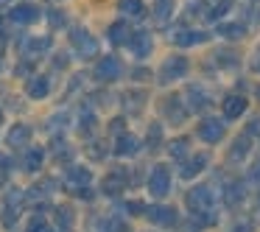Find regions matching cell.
I'll return each mask as SVG.
<instances>
[{"label": "cell", "instance_id": "1", "mask_svg": "<svg viewBox=\"0 0 260 232\" xmlns=\"http://www.w3.org/2000/svg\"><path fill=\"white\" fill-rule=\"evenodd\" d=\"M148 193L157 198L171 193V171L168 165H154V171L148 174Z\"/></svg>", "mask_w": 260, "mask_h": 232}, {"label": "cell", "instance_id": "2", "mask_svg": "<svg viewBox=\"0 0 260 232\" xmlns=\"http://www.w3.org/2000/svg\"><path fill=\"white\" fill-rule=\"evenodd\" d=\"M23 193L14 187V190H9V196H6V202H3V207H0V221L6 226H14V221L20 218V207H23Z\"/></svg>", "mask_w": 260, "mask_h": 232}, {"label": "cell", "instance_id": "3", "mask_svg": "<svg viewBox=\"0 0 260 232\" xmlns=\"http://www.w3.org/2000/svg\"><path fill=\"white\" fill-rule=\"evenodd\" d=\"M187 73V59L185 56H168L159 68V81L168 84V81H176V79H185Z\"/></svg>", "mask_w": 260, "mask_h": 232}, {"label": "cell", "instance_id": "4", "mask_svg": "<svg viewBox=\"0 0 260 232\" xmlns=\"http://www.w3.org/2000/svg\"><path fill=\"white\" fill-rule=\"evenodd\" d=\"M70 42H73V48L81 53V59H90L98 53V42L92 34H87L84 28H76L73 34H70Z\"/></svg>", "mask_w": 260, "mask_h": 232}, {"label": "cell", "instance_id": "5", "mask_svg": "<svg viewBox=\"0 0 260 232\" xmlns=\"http://www.w3.org/2000/svg\"><path fill=\"white\" fill-rule=\"evenodd\" d=\"M187 207H190L193 213H207V210L213 207V193H210V187L207 185L193 187V190L187 193Z\"/></svg>", "mask_w": 260, "mask_h": 232}, {"label": "cell", "instance_id": "6", "mask_svg": "<svg viewBox=\"0 0 260 232\" xmlns=\"http://www.w3.org/2000/svg\"><path fill=\"white\" fill-rule=\"evenodd\" d=\"M120 73H123V64H120L118 56H104L101 62L95 64V79L98 81H115V79H120Z\"/></svg>", "mask_w": 260, "mask_h": 232}, {"label": "cell", "instance_id": "7", "mask_svg": "<svg viewBox=\"0 0 260 232\" xmlns=\"http://www.w3.org/2000/svg\"><path fill=\"white\" fill-rule=\"evenodd\" d=\"M143 215H148V221L157 224V226H174L176 224V210L168 207V204H154V207H146V213H143Z\"/></svg>", "mask_w": 260, "mask_h": 232}, {"label": "cell", "instance_id": "8", "mask_svg": "<svg viewBox=\"0 0 260 232\" xmlns=\"http://www.w3.org/2000/svg\"><path fill=\"white\" fill-rule=\"evenodd\" d=\"M224 131H226V126L215 118H207V120L199 123V137H202L204 143H218L221 137H224Z\"/></svg>", "mask_w": 260, "mask_h": 232}, {"label": "cell", "instance_id": "9", "mask_svg": "<svg viewBox=\"0 0 260 232\" xmlns=\"http://www.w3.org/2000/svg\"><path fill=\"white\" fill-rule=\"evenodd\" d=\"M90 179H92L90 171H87V168H76V165H73V168H68V174H64V185H68L73 193L81 190V187H87V185H90Z\"/></svg>", "mask_w": 260, "mask_h": 232}, {"label": "cell", "instance_id": "10", "mask_svg": "<svg viewBox=\"0 0 260 232\" xmlns=\"http://www.w3.org/2000/svg\"><path fill=\"white\" fill-rule=\"evenodd\" d=\"M129 45H132V51H135L137 59H146L148 53H151V37H148V31H135V34L129 37Z\"/></svg>", "mask_w": 260, "mask_h": 232}, {"label": "cell", "instance_id": "11", "mask_svg": "<svg viewBox=\"0 0 260 232\" xmlns=\"http://www.w3.org/2000/svg\"><path fill=\"white\" fill-rule=\"evenodd\" d=\"M246 112V98L243 95H226L224 98V118L226 120H235Z\"/></svg>", "mask_w": 260, "mask_h": 232}, {"label": "cell", "instance_id": "12", "mask_svg": "<svg viewBox=\"0 0 260 232\" xmlns=\"http://www.w3.org/2000/svg\"><path fill=\"white\" fill-rule=\"evenodd\" d=\"M25 92H28L31 98H45L48 92H51V79H48V76H34V79H28V84H25Z\"/></svg>", "mask_w": 260, "mask_h": 232}, {"label": "cell", "instance_id": "13", "mask_svg": "<svg viewBox=\"0 0 260 232\" xmlns=\"http://www.w3.org/2000/svg\"><path fill=\"white\" fill-rule=\"evenodd\" d=\"M140 151V143H137L135 135H120L118 143H115V154L118 157H132V154Z\"/></svg>", "mask_w": 260, "mask_h": 232}, {"label": "cell", "instance_id": "14", "mask_svg": "<svg viewBox=\"0 0 260 232\" xmlns=\"http://www.w3.org/2000/svg\"><path fill=\"white\" fill-rule=\"evenodd\" d=\"M9 17H12L14 23H23V25L25 23H37V20H40V9H37V6H25V3H23V6H14Z\"/></svg>", "mask_w": 260, "mask_h": 232}, {"label": "cell", "instance_id": "15", "mask_svg": "<svg viewBox=\"0 0 260 232\" xmlns=\"http://www.w3.org/2000/svg\"><path fill=\"white\" fill-rule=\"evenodd\" d=\"M31 129L25 123H14V129L9 131V146H28Z\"/></svg>", "mask_w": 260, "mask_h": 232}, {"label": "cell", "instance_id": "16", "mask_svg": "<svg viewBox=\"0 0 260 232\" xmlns=\"http://www.w3.org/2000/svg\"><path fill=\"white\" fill-rule=\"evenodd\" d=\"M126 187V174L123 171H112V174L104 179V193H120Z\"/></svg>", "mask_w": 260, "mask_h": 232}, {"label": "cell", "instance_id": "17", "mask_svg": "<svg viewBox=\"0 0 260 232\" xmlns=\"http://www.w3.org/2000/svg\"><path fill=\"white\" fill-rule=\"evenodd\" d=\"M129 37H132V31H129V25H126V23L109 25V42H112V45H126Z\"/></svg>", "mask_w": 260, "mask_h": 232}, {"label": "cell", "instance_id": "18", "mask_svg": "<svg viewBox=\"0 0 260 232\" xmlns=\"http://www.w3.org/2000/svg\"><path fill=\"white\" fill-rule=\"evenodd\" d=\"M204 40H207L204 31H179V34H174L176 45H199V42H204Z\"/></svg>", "mask_w": 260, "mask_h": 232}, {"label": "cell", "instance_id": "19", "mask_svg": "<svg viewBox=\"0 0 260 232\" xmlns=\"http://www.w3.org/2000/svg\"><path fill=\"white\" fill-rule=\"evenodd\" d=\"M207 154H196V157L190 159V162L185 165V168H182V176H185V179H190V176H196V174H202L204 171V165H207Z\"/></svg>", "mask_w": 260, "mask_h": 232}, {"label": "cell", "instance_id": "20", "mask_svg": "<svg viewBox=\"0 0 260 232\" xmlns=\"http://www.w3.org/2000/svg\"><path fill=\"white\" fill-rule=\"evenodd\" d=\"M224 202L230 204V207H238V204L243 202V185H241V182H230V185H226Z\"/></svg>", "mask_w": 260, "mask_h": 232}, {"label": "cell", "instance_id": "21", "mask_svg": "<svg viewBox=\"0 0 260 232\" xmlns=\"http://www.w3.org/2000/svg\"><path fill=\"white\" fill-rule=\"evenodd\" d=\"M120 12L126 14V17H143L146 14V6H143V0H120Z\"/></svg>", "mask_w": 260, "mask_h": 232}, {"label": "cell", "instance_id": "22", "mask_svg": "<svg viewBox=\"0 0 260 232\" xmlns=\"http://www.w3.org/2000/svg\"><path fill=\"white\" fill-rule=\"evenodd\" d=\"M42 159H45V154H42V148H28V154H25V171H40L42 168Z\"/></svg>", "mask_w": 260, "mask_h": 232}, {"label": "cell", "instance_id": "23", "mask_svg": "<svg viewBox=\"0 0 260 232\" xmlns=\"http://www.w3.org/2000/svg\"><path fill=\"white\" fill-rule=\"evenodd\" d=\"M218 34H224L226 40H241V37H243V25H238V23H224V25H218Z\"/></svg>", "mask_w": 260, "mask_h": 232}, {"label": "cell", "instance_id": "24", "mask_svg": "<svg viewBox=\"0 0 260 232\" xmlns=\"http://www.w3.org/2000/svg\"><path fill=\"white\" fill-rule=\"evenodd\" d=\"M171 12H174V0H157V23H165V20L171 17Z\"/></svg>", "mask_w": 260, "mask_h": 232}, {"label": "cell", "instance_id": "25", "mask_svg": "<svg viewBox=\"0 0 260 232\" xmlns=\"http://www.w3.org/2000/svg\"><path fill=\"white\" fill-rule=\"evenodd\" d=\"M56 224L62 226V229H70V226H73V210H70V207H59L56 210Z\"/></svg>", "mask_w": 260, "mask_h": 232}, {"label": "cell", "instance_id": "26", "mask_svg": "<svg viewBox=\"0 0 260 232\" xmlns=\"http://www.w3.org/2000/svg\"><path fill=\"white\" fill-rule=\"evenodd\" d=\"M168 151H171V157H174V159H182V157L187 154V140H185V137H179V140H171Z\"/></svg>", "mask_w": 260, "mask_h": 232}, {"label": "cell", "instance_id": "27", "mask_svg": "<svg viewBox=\"0 0 260 232\" xmlns=\"http://www.w3.org/2000/svg\"><path fill=\"white\" fill-rule=\"evenodd\" d=\"M171 101H174V104H165L162 109H165V115H171V120H174V123H179V120L185 118V112L176 107V101H179V98H171Z\"/></svg>", "mask_w": 260, "mask_h": 232}, {"label": "cell", "instance_id": "28", "mask_svg": "<svg viewBox=\"0 0 260 232\" xmlns=\"http://www.w3.org/2000/svg\"><path fill=\"white\" fill-rule=\"evenodd\" d=\"M246 151H249V146H246V137H243V140H238L235 148L230 151V159H243V157H246Z\"/></svg>", "mask_w": 260, "mask_h": 232}, {"label": "cell", "instance_id": "29", "mask_svg": "<svg viewBox=\"0 0 260 232\" xmlns=\"http://www.w3.org/2000/svg\"><path fill=\"white\" fill-rule=\"evenodd\" d=\"M92 123H95V118H92L90 112H84V115H81V123H79V131L90 135V131H92Z\"/></svg>", "mask_w": 260, "mask_h": 232}, {"label": "cell", "instance_id": "30", "mask_svg": "<svg viewBox=\"0 0 260 232\" xmlns=\"http://www.w3.org/2000/svg\"><path fill=\"white\" fill-rule=\"evenodd\" d=\"M249 131H252V135H257V137H260V118H254L252 123H249Z\"/></svg>", "mask_w": 260, "mask_h": 232}, {"label": "cell", "instance_id": "31", "mask_svg": "<svg viewBox=\"0 0 260 232\" xmlns=\"http://www.w3.org/2000/svg\"><path fill=\"white\" fill-rule=\"evenodd\" d=\"M232 232H252V224H249V221H243V224H241V226H235Z\"/></svg>", "mask_w": 260, "mask_h": 232}, {"label": "cell", "instance_id": "32", "mask_svg": "<svg viewBox=\"0 0 260 232\" xmlns=\"http://www.w3.org/2000/svg\"><path fill=\"white\" fill-rule=\"evenodd\" d=\"M252 68H254V70H257V73H260V51L254 53V62H252Z\"/></svg>", "mask_w": 260, "mask_h": 232}, {"label": "cell", "instance_id": "33", "mask_svg": "<svg viewBox=\"0 0 260 232\" xmlns=\"http://www.w3.org/2000/svg\"><path fill=\"white\" fill-rule=\"evenodd\" d=\"M252 174H254V179H260V159H257V165H254V171H252Z\"/></svg>", "mask_w": 260, "mask_h": 232}, {"label": "cell", "instance_id": "34", "mask_svg": "<svg viewBox=\"0 0 260 232\" xmlns=\"http://www.w3.org/2000/svg\"><path fill=\"white\" fill-rule=\"evenodd\" d=\"M0 185H3V174H0Z\"/></svg>", "mask_w": 260, "mask_h": 232}, {"label": "cell", "instance_id": "35", "mask_svg": "<svg viewBox=\"0 0 260 232\" xmlns=\"http://www.w3.org/2000/svg\"><path fill=\"white\" fill-rule=\"evenodd\" d=\"M0 120H3V112H0Z\"/></svg>", "mask_w": 260, "mask_h": 232}, {"label": "cell", "instance_id": "36", "mask_svg": "<svg viewBox=\"0 0 260 232\" xmlns=\"http://www.w3.org/2000/svg\"><path fill=\"white\" fill-rule=\"evenodd\" d=\"M257 204H260V196H257Z\"/></svg>", "mask_w": 260, "mask_h": 232}]
</instances>
